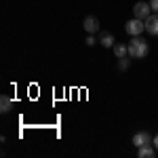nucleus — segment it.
Returning <instances> with one entry per match:
<instances>
[{"mask_svg":"<svg viewBox=\"0 0 158 158\" xmlns=\"http://www.w3.org/2000/svg\"><path fill=\"white\" fill-rule=\"evenodd\" d=\"M154 150H156V148L150 146V143H146V146H139V150H137V156H139V158H152V156H154Z\"/></svg>","mask_w":158,"mask_h":158,"instance_id":"0eeeda50","label":"nucleus"},{"mask_svg":"<svg viewBox=\"0 0 158 158\" xmlns=\"http://www.w3.org/2000/svg\"><path fill=\"white\" fill-rule=\"evenodd\" d=\"M85 30L89 32V34H95L99 30V21H97V17H93V15H89V17H85Z\"/></svg>","mask_w":158,"mask_h":158,"instance_id":"423d86ee","label":"nucleus"},{"mask_svg":"<svg viewBox=\"0 0 158 158\" xmlns=\"http://www.w3.org/2000/svg\"><path fill=\"white\" fill-rule=\"evenodd\" d=\"M114 53H116L118 59H120V57H127V55H129V47H124V44H114Z\"/></svg>","mask_w":158,"mask_h":158,"instance_id":"9d476101","label":"nucleus"},{"mask_svg":"<svg viewBox=\"0 0 158 158\" xmlns=\"http://www.w3.org/2000/svg\"><path fill=\"white\" fill-rule=\"evenodd\" d=\"M150 141H152L150 133H148V131H139V133L133 135V141H131V143L139 148V146H146V143H150Z\"/></svg>","mask_w":158,"mask_h":158,"instance_id":"20e7f679","label":"nucleus"},{"mask_svg":"<svg viewBox=\"0 0 158 158\" xmlns=\"http://www.w3.org/2000/svg\"><path fill=\"white\" fill-rule=\"evenodd\" d=\"M146 30L152 34V36H158V13L156 15H150L146 19Z\"/></svg>","mask_w":158,"mask_h":158,"instance_id":"39448f33","label":"nucleus"},{"mask_svg":"<svg viewBox=\"0 0 158 158\" xmlns=\"http://www.w3.org/2000/svg\"><path fill=\"white\" fill-rule=\"evenodd\" d=\"M152 143H154V148H156V150H158V135H156V137H154V139H152Z\"/></svg>","mask_w":158,"mask_h":158,"instance_id":"4468645a","label":"nucleus"},{"mask_svg":"<svg viewBox=\"0 0 158 158\" xmlns=\"http://www.w3.org/2000/svg\"><path fill=\"white\" fill-rule=\"evenodd\" d=\"M99 42H101V47H114V36L110 34V32H103L101 36H99Z\"/></svg>","mask_w":158,"mask_h":158,"instance_id":"1a4fd4ad","label":"nucleus"},{"mask_svg":"<svg viewBox=\"0 0 158 158\" xmlns=\"http://www.w3.org/2000/svg\"><path fill=\"white\" fill-rule=\"evenodd\" d=\"M124 30H127V34H129V36H139V34L146 30V21H143V19L133 17V19H129V21H127Z\"/></svg>","mask_w":158,"mask_h":158,"instance_id":"f03ea898","label":"nucleus"},{"mask_svg":"<svg viewBox=\"0 0 158 158\" xmlns=\"http://www.w3.org/2000/svg\"><path fill=\"white\" fill-rule=\"evenodd\" d=\"M150 11H152V6H150L148 2H137V4L133 6V15L137 17V19H143V21L150 17Z\"/></svg>","mask_w":158,"mask_h":158,"instance_id":"7ed1b4c3","label":"nucleus"},{"mask_svg":"<svg viewBox=\"0 0 158 158\" xmlns=\"http://www.w3.org/2000/svg\"><path fill=\"white\" fill-rule=\"evenodd\" d=\"M150 6H152L154 13H158V0H150Z\"/></svg>","mask_w":158,"mask_h":158,"instance_id":"f8f14e48","label":"nucleus"},{"mask_svg":"<svg viewBox=\"0 0 158 158\" xmlns=\"http://www.w3.org/2000/svg\"><path fill=\"white\" fill-rule=\"evenodd\" d=\"M129 57H135V59H143L148 55V42L143 40V38H139V36H135L129 44Z\"/></svg>","mask_w":158,"mask_h":158,"instance_id":"f257e3e1","label":"nucleus"},{"mask_svg":"<svg viewBox=\"0 0 158 158\" xmlns=\"http://www.w3.org/2000/svg\"><path fill=\"white\" fill-rule=\"evenodd\" d=\"M86 44H89V47H93V44H95V38L89 36V38H86Z\"/></svg>","mask_w":158,"mask_h":158,"instance_id":"ddd939ff","label":"nucleus"},{"mask_svg":"<svg viewBox=\"0 0 158 158\" xmlns=\"http://www.w3.org/2000/svg\"><path fill=\"white\" fill-rule=\"evenodd\" d=\"M118 68H120V70H127V68H129V59H127V57H120V63H118Z\"/></svg>","mask_w":158,"mask_h":158,"instance_id":"9b49d317","label":"nucleus"},{"mask_svg":"<svg viewBox=\"0 0 158 158\" xmlns=\"http://www.w3.org/2000/svg\"><path fill=\"white\" fill-rule=\"evenodd\" d=\"M11 108H13V99L6 97V95H2V97H0V112H2V114H6Z\"/></svg>","mask_w":158,"mask_h":158,"instance_id":"6e6552de","label":"nucleus"}]
</instances>
